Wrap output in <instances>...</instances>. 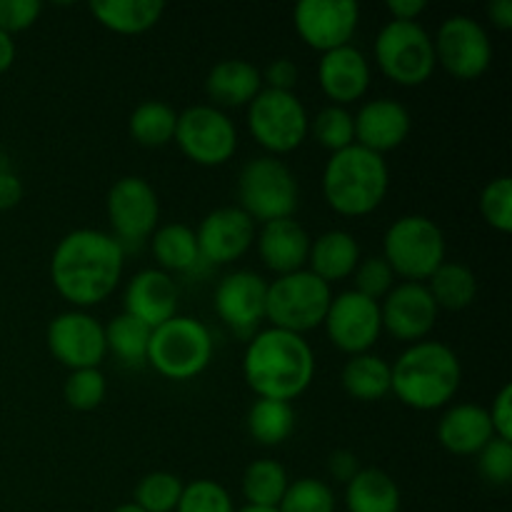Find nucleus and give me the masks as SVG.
Here are the masks:
<instances>
[{"label": "nucleus", "mask_w": 512, "mask_h": 512, "mask_svg": "<svg viewBox=\"0 0 512 512\" xmlns=\"http://www.w3.org/2000/svg\"><path fill=\"white\" fill-rule=\"evenodd\" d=\"M125 248L110 233L78 228L58 240L50 255V280L65 303L88 310L105 303L123 280Z\"/></svg>", "instance_id": "nucleus-1"}, {"label": "nucleus", "mask_w": 512, "mask_h": 512, "mask_svg": "<svg viewBox=\"0 0 512 512\" xmlns=\"http://www.w3.org/2000/svg\"><path fill=\"white\" fill-rule=\"evenodd\" d=\"M243 378L258 398L290 403L313 385V345L288 330H258L243 353Z\"/></svg>", "instance_id": "nucleus-2"}, {"label": "nucleus", "mask_w": 512, "mask_h": 512, "mask_svg": "<svg viewBox=\"0 0 512 512\" xmlns=\"http://www.w3.org/2000/svg\"><path fill=\"white\" fill-rule=\"evenodd\" d=\"M463 383L458 353L440 340L408 345L390 365V393L410 410L433 413L453 403Z\"/></svg>", "instance_id": "nucleus-3"}, {"label": "nucleus", "mask_w": 512, "mask_h": 512, "mask_svg": "<svg viewBox=\"0 0 512 512\" xmlns=\"http://www.w3.org/2000/svg\"><path fill=\"white\" fill-rule=\"evenodd\" d=\"M320 188L333 213L343 218H365L375 213L388 198V160L360 145H350L330 155L323 168Z\"/></svg>", "instance_id": "nucleus-4"}, {"label": "nucleus", "mask_w": 512, "mask_h": 512, "mask_svg": "<svg viewBox=\"0 0 512 512\" xmlns=\"http://www.w3.org/2000/svg\"><path fill=\"white\" fill-rule=\"evenodd\" d=\"M385 263L403 283H428L430 275L448 260L445 235L428 215H400L383 235Z\"/></svg>", "instance_id": "nucleus-5"}, {"label": "nucleus", "mask_w": 512, "mask_h": 512, "mask_svg": "<svg viewBox=\"0 0 512 512\" xmlns=\"http://www.w3.org/2000/svg\"><path fill=\"white\" fill-rule=\"evenodd\" d=\"M215 355L208 325L190 315H175L153 330L148 363L165 380H193L210 368Z\"/></svg>", "instance_id": "nucleus-6"}, {"label": "nucleus", "mask_w": 512, "mask_h": 512, "mask_svg": "<svg viewBox=\"0 0 512 512\" xmlns=\"http://www.w3.org/2000/svg\"><path fill=\"white\" fill-rule=\"evenodd\" d=\"M238 208L255 225L293 218L300 205L298 178L288 163L273 155L248 160L238 173Z\"/></svg>", "instance_id": "nucleus-7"}, {"label": "nucleus", "mask_w": 512, "mask_h": 512, "mask_svg": "<svg viewBox=\"0 0 512 512\" xmlns=\"http://www.w3.org/2000/svg\"><path fill=\"white\" fill-rule=\"evenodd\" d=\"M330 300H333V288L308 268L280 275L273 283H268L265 320H270V328L305 335L310 330L323 328Z\"/></svg>", "instance_id": "nucleus-8"}, {"label": "nucleus", "mask_w": 512, "mask_h": 512, "mask_svg": "<svg viewBox=\"0 0 512 512\" xmlns=\"http://www.w3.org/2000/svg\"><path fill=\"white\" fill-rule=\"evenodd\" d=\"M373 55L380 73L403 88L425 85L438 68L433 35L420 23L388 20L375 38Z\"/></svg>", "instance_id": "nucleus-9"}, {"label": "nucleus", "mask_w": 512, "mask_h": 512, "mask_svg": "<svg viewBox=\"0 0 512 512\" xmlns=\"http://www.w3.org/2000/svg\"><path fill=\"white\" fill-rule=\"evenodd\" d=\"M248 130L265 153L280 158L310 138V115L295 93L263 88L248 105Z\"/></svg>", "instance_id": "nucleus-10"}, {"label": "nucleus", "mask_w": 512, "mask_h": 512, "mask_svg": "<svg viewBox=\"0 0 512 512\" xmlns=\"http://www.w3.org/2000/svg\"><path fill=\"white\" fill-rule=\"evenodd\" d=\"M173 143L195 165L220 168L230 163L238 150V128L230 115L215 105H190L178 113Z\"/></svg>", "instance_id": "nucleus-11"}, {"label": "nucleus", "mask_w": 512, "mask_h": 512, "mask_svg": "<svg viewBox=\"0 0 512 512\" xmlns=\"http://www.w3.org/2000/svg\"><path fill=\"white\" fill-rule=\"evenodd\" d=\"M110 235L123 248L143 245L160 225V200L153 185L140 175L115 180L105 198Z\"/></svg>", "instance_id": "nucleus-12"}, {"label": "nucleus", "mask_w": 512, "mask_h": 512, "mask_svg": "<svg viewBox=\"0 0 512 512\" xmlns=\"http://www.w3.org/2000/svg\"><path fill=\"white\" fill-rule=\"evenodd\" d=\"M435 60L458 80H478L493 63V40L470 15H450L433 38Z\"/></svg>", "instance_id": "nucleus-13"}, {"label": "nucleus", "mask_w": 512, "mask_h": 512, "mask_svg": "<svg viewBox=\"0 0 512 512\" xmlns=\"http://www.w3.org/2000/svg\"><path fill=\"white\" fill-rule=\"evenodd\" d=\"M48 350L60 365L73 370L100 368L108 355L105 348V325L88 310H65L48 325Z\"/></svg>", "instance_id": "nucleus-14"}, {"label": "nucleus", "mask_w": 512, "mask_h": 512, "mask_svg": "<svg viewBox=\"0 0 512 512\" xmlns=\"http://www.w3.org/2000/svg\"><path fill=\"white\" fill-rule=\"evenodd\" d=\"M298 38L320 55L353 45L360 25V5L355 0H300L293 8Z\"/></svg>", "instance_id": "nucleus-15"}, {"label": "nucleus", "mask_w": 512, "mask_h": 512, "mask_svg": "<svg viewBox=\"0 0 512 512\" xmlns=\"http://www.w3.org/2000/svg\"><path fill=\"white\" fill-rule=\"evenodd\" d=\"M323 328L330 343L348 358L370 353L383 335L380 303L355 293V290L333 295Z\"/></svg>", "instance_id": "nucleus-16"}, {"label": "nucleus", "mask_w": 512, "mask_h": 512, "mask_svg": "<svg viewBox=\"0 0 512 512\" xmlns=\"http://www.w3.org/2000/svg\"><path fill=\"white\" fill-rule=\"evenodd\" d=\"M438 305L425 283H395L393 290L380 300L383 333L400 343L415 345L428 340L438 323Z\"/></svg>", "instance_id": "nucleus-17"}, {"label": "nucleus", "mask_w": 512, "mask_h": 512, "mask_svg": "<svg viewBox=\"0 0 512 512\" xmlns=\"http://www.w3.org/2000/svg\"><path fill=\"white\" fill-rule=\"evenodd\" d=\"M265 300H268V280L253 270H233L218 283L213 295L215 315L233 333H258L265 320Z\"/></svg>", "instance_id": "nucleus-18"}, {"label": "nucleus", "mask_w": 512, "mask_h": 512, "mask_svg": "<svg viewBox=\"0 0 512 512\" xmlns=\"http://www.w3.org/2000/svg\"><path fill=\"white\" fill-rule=\"evenodd\" d=\"M258 225L238 205L215 208L195 228L200 258L208 265H230L255 245Z\"/></svg>", "instance_id": "nucleus-19"}, {"label": "nucleus", "mask_w": 512, "mask_h": 512, "mask_svg": "<svg viewBox=\"0 0 512 512\" xmlns=\"http://www.w3.org/2000/svg\"><path fill=\"white\" fill-rule=\"evenodd\" d=\"M355 145L383 155L398 150L413 130V118L403 103L393 98H373L353 113Z\"/></svg>", "instance_id": "nucleus-20"}, {"label": "nucleus", "mask_w": 512, "mask_h": 512, "mask_svg": "<svg viewBox=\"0 0 512 512\" xmlns=\"http://www.w3.org/2000/svg\"><path fill=\"white\" fill-rule=\"evenodd\" d=\"M370 80H373V70H370L368 55L355 45H343V48L320 55L318 83L330 105L348 108L363 100Z\"/></svg>", "instance_id": "nucleus-21"}, {"label": "nucleus", "mask_w": 512, "mask_h": 512, "mask_svg": "<svg viewBox=\"0 0 512 512\" xmlns=\"http://www.w3.org/2000/svg\"><path fill=\"white\" fill-rule=\"evenodd\" d=\"M178 283L173 275L158 268H145L128 280L123 293V313L148 325L160 328L178 315Z\"/></svg>", "instance_id": "nucleus-22"}, {"label": "nucleus", "mask_w": 512, "mask_h": 512, "mask_svg": "<svg viewBox=\"0 0 512 512\" xmlns=\"http://www.w3.org/2000/svg\"><path fill=\"white\" fill-rule=\"evenodd\" d=\"M310 243H313V238L295 218L260 225L258 235H255V250H258L260 263L275 278L308 268Z\"/></svg>", "instance_id": "nucleus-23"}, {"label": "nucleus", "mask_w": 512, "mask_h": 512, "mask_svg": "<svg viewBox=\"0 0 512 512\" xmlns=\"http://www.w3.org/2000/svg\"><path fill=\"white\" fill-rule=\"evenodd\" d=\"M435 433L443 450L458 458H475L495 438L488 408L475 403L448 405Z\"/></svg>", "instance_id": "nucleus-24"}, {"label": "nucleus", "mask_w": 512, "mask_h": 512, "mask_svg": "<svg viewBox=\"0 0 512 512\" xmlns=\"http://www.w3.org/2000/svg\"><path fill=\"white\" fill-rule=\"evenodd\" d=\"M260 90H263L260 70L240 58L220 60L210 68L208 78H205V93H208L210 105L220 110L248 108Z\"/></svg>", "instance_id": "nucleus-25"}, {"label": "nucleus", "mask_w": 512, "mask_h": 512, "mask_svg": "<svg viewBox=\"0 0 512 512\" xmlns=\"http://www.w3.org/2000/svg\"><path fill=\"white\" fill-rule=\"evenodd\" d=\"M360 258L363 255L353 233L340 228L325 230L310 243L308 270L333 288V283L353 278Z\"/></svg>", "instance_id": "nucleus-26"}, {"label": "nucleus", "mask_w": 512, "mask_h": 512, "mask_svg": "<svg viewBox=\"0 0 512 512\" xmlns=\"http://www.w3.org/2000/svg\"><path fill=\"white\" fill-rule=\"evenodd\" d=\"M90 13L105 30L118 35H143L160 23L163 0H93Z\"/></svg>", "instance_id": "nucleus-27"}, {"label": "nucleus", "mask_w": 512, "mask_h": 512, "mask_svg": "<svg viewBox=\"0 0 512 512\" xmlns=\"http://www.w3.org/2000/svg\"><path fill=\"white\" fill-rule=\"evenodd\" d=\"M150 248H153L155 263H158L155 268L168 275L193 273L203 263L195 230L185 223L158 225L150 238Z\"/></svg>", "instance_id": "nucleus-28"}, {"label": "nucleus", "mask_w": 512, "mask_h": 512, "mask_svg": "<svg viewBox=\"0 0 512 512\" xmlns=\"http://www.w3.org/2000/svg\"><path fill=\"white\" fill-rule=\"evenodd\" d=\"M343 503L348 512H400L403 495L393 475L380 468H363L345 485Z\"/></svg>", "instance_id": "nucleus-29"}, {"label": "nucleus", "mask_w": 512, "mask_h": 512, "mask_svg": "<svg viewBox=\"0 0 512 512\" xmlns=\"http://www.w3.org/2000/svg\"><path fill=\"white\" fill-rule=\"evenodd\" d=\"M340 385L358 403H378L390 395V363L375 353L353 355L340 370Z\"/></svg>", "instance_id": "nucleus-30"}, {"label": "nucleus", "mask_w": 512, "mask_h": 512, "mask_svg": "<svg viewBox=\"0 0 512 512\" xmlns=\"http://www.w3.org/2000/svg\"><path fill=\"white\" fill-rule=\"evenodd\" d=\"M425 285H428L438 310H448V313H460L478 298V275L458 260H445Z\"/></svg>", "instance_id": "nucleus-31"}, {"label": "nucleus", "mask_w": 512, "mask_h": 512, "mask_svg": "<svg viewBox=\"0 0 512 512\" xmlns=\"http://www.w3.org/2000/svg\"><path fill=\"white\" fill-rule=\"evenodd\" d=\"M178 110L163 100H143L128 118V133L143 148H165L175 140Z\"/></svg>", "instance_id": "nucleus-32"}, {"label": "nucleus", "mask_w": 512, "mask_h": 512, "mask_svg": "<svg viewBox=\"0 0 512 512\" xmlns=\"http://www.w3.org/2000/svg\"><path fill=\"white\" fill-rule=\"evenodd\" d=\"M245 425H248V433L255 443L265 445V448H275V445H283L293 435L295 410L290 403L258 398L250 405Z\"/></svg>", "instance_id": "nucleus-33"}, {"label": "nucleus", "mask_w": 512, "mask_h": 512, "mask_svg": "<svg viewBox=\"0 0 512 512\" xmlns=\"http://www.w3.org/2000/svg\"><path fill=\"white\" fill-rule=\"evenodd\" d=\"M243 498L253 508H273L278 510L290 478L288 470L278 460H253L243 473Z\"/></svg>", "instance_id": "nucleus-34"}, {"label": "nucleus", "mask_w": 512, "mask_h": 512, "mask_svg": "<svg viewBox=\"0 0 512 512\" xmlns=\"http://www.w3.org/2000/svg\"><path fill=\"white\" fill-rule=\"evenodd\" d=\"M153 330L145 323L135 320L133 315L120 313L105 325V348L115 358L130 368H140L148 363V345Z\"/></svg>", "instance_id": "nucleus-35"}, {"label": "nucleus", "mask_w": 512, "mask_h": 512, "mask_svg": "<svg viewBox=\"0 0 512 512\" xmlns=\"http://www.w3.org/2000/svg\"><path fill=\"white\" fill-rule=\"evenodd\" d=\"M185 483L168 470H153L135 485L133 503L143 512H175Z\"/></svg>", "instance_id": "nucleus-36"}, {"label": "nucleus", "mask_w": 512, "mask_h": 512, "mask_svg": "<svg viewBox=\"0 0 512 512\" xmlns=\"http://www.w3.org/2000/svg\"><path fill=\"white\" fill-rule=\"evenodd\" d=\"M310 135L320 148L328 150L330 155L340 153V150L355 145V120L348 108L340 105H325L318 110L313 120H310Z\"/></svg>", "instance_id": "nucleus-37"}, {"label": "nucleus", "mask_w": 512, "mask_h": 512, "mask_svg": "<svg viewBox=\"0 0 512 512\" xmlns=\"http://www.w3.org/2000/svg\"><path fill=\"white\" fill-rule=\"evenodd\" d=\"M338 498L333 493V485L318 478L290 480L278 512H335Z\"/></svg>", "instance_id": "nucleus-38"}, {"label": "nucleus", "mask_w": 512, "mask_h": 512, "mask_svg": "<svg viewBox=\"0 0 512 512\" xmlns=\"http://www.w3.org/2000/svg\"><path fill=\"white\" fill-rule=\"evenodd\" d=\"M108 395V380H105L103 370L88 368V370H73L63 385L65 403L80 413H90V410L100 408Z\"/></svg>", "instance_id": "nucleus-39"}, {"label": "nucleus", "mask_w": 512, "mask_h": 512, "mask_svg": "<svg viewBox=\"0 0 512 512\" xmlns=\"http://www.w3.org/2000/svg\"><path fill=\"white\" fill-rule=\"evenodd\" d=\"M480 215L498 233L512 230V180L508 175L493 178L480 193Z\"/></svg>", "instance_id": "nucleus-40"}, {"label": "nucleus", "mask_w": 512, "mask_h": 512, "mask_svg": "<svg viewBox=\"0 0 512 512\" xmlns=\"http://www.w3.org/2000/svg\"><path fill=\"white\" fill-rule=\"evenodd\" d=\"M233 498L220 483L208 478L193 480L183 488L175 512H235Z\"/></svg>", "instance_id": "nucleus-41"}, {"label": "nucleus", "mask_w": 512, "mask_h": 512, "mask_svg": "<svg viewBox=\"0 0 512 512\" xmlns=\"http://www.w3.org/2000/svg\"><path fill=\"white\" fill-rule=\"evenodd\" d=\"M353 280H355V288H353L355 293L365 295V298L375 300V303H380V300H383L395 285V275L393 270H390V265L385 263L383 255H368V258H360L358 268H355L353 273Z\"/></svg>", "instance_id": "nucleus-42"}, {"label": "nucleus", "mask_w": 512, "mask_h": 512, "mask_svg": "<svg viewBox=\"0 0 512 512\" xmlns=\"http://www.w3.org/2000/svg\"><path fill=\"white\" fill-rule=\"evenodd\" d=\"M478 473L485 483L505 488L512 480V443L493 438L478 455Z\"/></svg>", "instance_id": "nucleus-43"}, {"label": "nucleus", "mask_w": 512, "mask_h": 512, "mask_svg": "<svg viewBox=\"0 0 512 512\" xmlns=\"http://www.w3.org/2000/svg\"><path fill=\"white\" fill-rule=\"evenodd\" d=\"M43 13L40 0H0V30L8 35L33 28Z\"/></svg>", "instance_id": "nucleus-44"}, {"label": "nucleus", "mask_w": 512, "mask_h": 512, "mask_svg": "<svg viewBox=\"0 0 512 512\" xmlns=\"http://www.w3.org/2000/svg\"><path fill=\"white\" fill-rule=\"evenodd\" d=\"M488 415L495 438L512 443V385L500 388V393L493 398V405L488 408Z\"/></svg>", "instance_id": "nucleus-45"}, {"label": "nucleus", "mask_w": 512, "mask_h": 512, "mask_svg": "<svg viewBox=\"0 0 512 512\" xmlns=\"http://www.w3.org/2000/svg\"><path fill=\"white\" fill-rule=\"evenodd\" d=\"M260 78H263V88L295 93V83H298V65L288 58H278L273 60V63H268V68L260 73Z\"/></svg>", "instance_id": "nucleus-46"}, {"label": "nucleus", "mask_w": 512, "mask_h": 512, "mask_svg": "<svg viewBox=\"0 0 512 512\" xmlns=\"http://www.w3.org/2000/svg\"><path fill=\"white\" fill-rule=\"evenodd\" d=\"M325 468H328V475L335 480V483L348 485L350 480L363 470V465H360L358 455L350 453V450H333V453L328 455Z\"/></svg>", "instance_id": "nucleus-47"}, {"label": "nucleus", "mask_w": 512, "mask_h": 512, "mask_svg": "<svg viewBox=\"0 0 512 512\" xmlns=\"http://www.w3.org/2000/svg\"><path fill=\"white\" fill-rule=\"evenodd\" d=\"M23 200V180L8 168H0V213L13 210Z\"/></svg>", "instance_id": "nucleus-48"}, {"label": "nucleus", "mask_w": 512, "mask_h": 512, "mask_svg": "<svg viewBox=\"0 0 512 512\" xmlns=\"http://www.w3.org/2000/svg\"><path fill=\"white\" fill-rule=\"evenodd\" d=\"M425 8H428L425 0H388L385 3V10L393 15V20H400V23H418Z\"/></svg>", "instance_id": "nucleus-49"}, {"label": "nucleus", "mask_w": 512, "mask_h": 512, "mask_svg": "<svg viewBox=\"0 0 512 512\" xmlns=\"http://www.w3.org/2000/svg\"><path fill=\"white\" fill-rule=\"evenodd\" d=\"M485 13H488V20L498 30L512 28V0H490L485 5Z\"/></svg>", "instance_id": "nucleus-50"}, {"label": "nucleus", "mask_w": 512, "mask_h": 512, "mask_svg": "<svg viewBox=\"0 0 512 512\" xmlns=\"http://www.w3.org/2000/svg\"><path fill=\"white\" fill-rule=\"evenodd\" d=\"M15 63V40L13 35L0 30V75L8 73Z\"/></svg>", "instance_id": "nucleus-51"}, {"label": "nucleus", "mask_w": 512, "mask_h": 512, "mask_svg": "<svg viewBox=\"0 0 512 512\" xmlns=\"http://www.w3.org/2000/svg\"><path fill=\"white\" fill-rule=\"evenodd\" d=\"M113 512H143L138 508V505L133 503V500H130V503H123V505H118V508H115Z\"/></svg>", "instance_id": "nucleus-52"}, {"label": "nucleus", "mask_w": 512, "mask_h": 512, "mask_svg": "<svg viewBox=\"0 0 512 512\" xmlns=\"http://www.w3.org/2000/svg\"><path fill=\"white\" fill-rule=\"evenodd\" d=\"M235 512H278V510H273V508H253V505H245V508H240V510H235Z\"/></svg>", "instance_id": "nucleus-53"}]
</instances>
